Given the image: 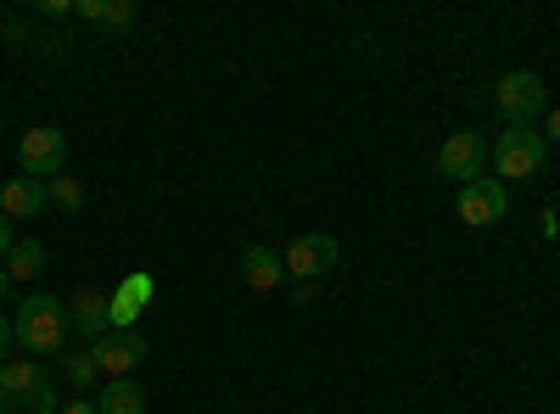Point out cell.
<instances>
[{
    "label": "cell",
    "mask_w": 560,
    "mask_h": 414,
    "mask_svg": "<svg viewBox=\"0 0 560 414\" xmlns=\"http://www.w3.org/2000/svg\"><path fill=\"white\" fill-rule=\"evenodd\" d=\"M0 414H57V387L39 358L0 364Z\"/></svg>",
    "instance_id": "1"
},
{
    "label": "cell",
    "mask_w": 560,
    "mask_h": 414,
    "mask_svg": "<svg viewBox=\"0 0 560 414\" xmlns=\"http://www.w3.org/2000/svg\"><path fill=\"white\" fill-rule=\"evenodd\" d=\"M504 213H510L504 179H471V186H459V224L493 229V224H504Z\"/></svg>",
    "instance_id": "8"
},
{
    "label": "cell",
    "mask_w": 560,
    "mask_h": 414,
    "mask_svg": "<svg viewBox=\"0 0 560 414\" xmlns=\"http://www.w3.org/2000/svg\"><path fill=\"white\" fill-rule=\"evenodd\" d=\"M544 157H549V141L538 129H504L499 141H493V168H499V179L504 186H522V179H533L538 168H544Z\"/></svg>",
    "instance_id": "3"
},
{
    "label": "cell",
    "mask_w": 560,
    "mask_h": 414,
    "mask_svg": "<svg viewBox=\"0 0 560 414\" xmlns=\"http://www.w3.org/2000/svg\"><path fill=\"white\" fill-rule=\"evenodd\" d=\"M7 252H12V218L0 213V263H7Z\"/></svg>",
    "instance_id": "22"
},
{
    "label": "cell",
    "mask_w": 560,
    "mask_h": 414,
    "mask_svg": "<svg viewBox=\"0 0 560 414\" xmlns=\"http://www.w3.org/2000/svg\"><path fill=\"white\" fill-rule=\"evenodd\" d=\"M68 326H79L84 336H96V342H102V336H107V331H102V326H107V297L84 286V292L68 303Z\"/></svg>",
    "instance_id": "12"
},
{
    "label": "cell",
    "mask_w": 560,
    "mask_h": 414,
    "mask_svg": "<svg viewBox=\"0 0 560 414\" xmlns=\"http://www.w3.org/2000/svg\"><path fill=\"white\" fill-rule=\"evenodd\" d=\"M242 281L253 292H275L280 281H287V263H280V252H269V247H247L242 252Z\"/></svg>",
    "instance_id": "11"
},
{
    "label": "cell",
    "mask_w": 560,
    "mask_h": 414,
    "mask_svg": "<svg viewBox=\"0 0 560 414\" xmlns=\"http://www.w3.org/2000/svg\"><path fill=\"white\" fill-rule=\"evenodd\" d=\"M538 229H544V241H555V236H560V218H555V208H544V213H538Z\"/></svg>",
    "instance_id": "20"
},
{
    "label": "cell",
    "mask_w": 560,
    "mask_h": 414,
    "mask_svg": "<svg viewBox=\"0 0 560 414\" xmlns=\"http://www.w3.org/2000/svg\"><path fill=\"white\" fill-rule=\"evenodd\" d=\"M39 263H45L39 241H12V252H7V274H12V281H34Z\"/></svg>",
    "instance_id": "15"
},
{
    "label": "cell",
    "mask_w": 560,
    "mask_h": 414,
    "mask_svg": "<svg viewBox=\"0 0 560 414\" xmlns=\"http://www.w3.org/2000/svg\"><path fill=\"white\" fill-rule=\"evenodd\" d=\"M96 376H102V370H96V358H90V353H73V358H68V381H73V387H90Z\"/></svg>",
    "instance_id": "17"
},
{
    "label": "cell",
    "mask_w": 560,
    "mask_h": 414,
    "mask_svg": "<svg viewBox=\"0 0 560 414\" xmlns=\"http://www.w3.org/2000/svg\"><path fill=\"white\" fill-rule=\"evenodd\" d=\"M12 326H18V347H23V353H57V347L68 342V303L34 292V297L18 303Z\"/></svg>",
    "instance_id": "2"
},
{
    "label": "cell",
    "mask_w": 560,
    "mask_h": 414,
    "mask_svg": "<svg viewBox=\"0 0 560 414\" xmlns=\"http://www.w3.org/2000/svg\"><path fill=\"white\" fill-rule=\"evenodd\" d=\"M90 358H96L102 376L129 381V370H135L140 358H147V336H140V331H107L96 347H90Z\"/></svg>",
    "instance_id": "9"
},
{
    "label": "cell",
    "mask_w": 560,
    "mask_h": 414,
    "mask_svg": "<svg viewBox=\"0 0 560 414\" xmlns=\"http://www.w3.org/2000/svg\"><path fill=\"white\" fill-rule=\"evenodd\" d=\"M45 202H51V197H45V186H39V179H7V186H0V213H7V218H34Z\"/></svg>",
    "instance_id": "10"
},
{
    "label": "cell",
    "mask_w": 560,
    "mask_h": 414,
    "mask_svg": "<svg viewBox=\"0 0 560 414\" xmlns=\"http://www.w3.org/2000/svg\"><path fill=\"white\" fill-rule=\"evenodd\" d=\"M482 163H488V141H482L477 129H459V134H448V141L438 146V174L443 179H459V186L482 179Z\"/></svg>",
    "instance_id": "7"
},
{
    "label": "cell",
    "mask_w": 560,
    "mask_h": 414,
    "mask_svg": "<svg viewBox=\"0 0 560 414\" xmlns=\"http://www.w3.org/2000/svg\"><path fill=\"white\" fill-rule=\"evenodd\" d=\"M337 258H342L337 236H325V229H303V236H292V247H287L280 263H287L292 281H319V274L337 269Z\"/></svg>",
    "instance_id": "6"
},
{
    "label": "cell",
    "mask_w": 560,
    "mask_h": 414,
    "mask_svg": "<svg viewBox=\"0 0 560 414\" xmlns=\"http://www.w3.org/2000/svg\"><path fill=\"white\" fill-rule=\"evenodd\" d=\"M96 414H147V392L135 381H107L96 398Z\"/></svg>",
    "instance_id": "13"
},
{
    "label": "cell",
    "mask_w": 560,
    "mask_h": 414,
    "mask_svg": "<svg viewBox=\"0 0 560 414\" xmlns=\"http://www.w3.org/2000/svg\"><path fill=\"white\" fill-rule=\"evenodd\" d=\"M57 414H96V398H68Z\"/></svg>",
    "instance_id": "21"
},
{
    "label": "cell",
    "mask_w": 560,
    "mask_h": 414,
    "mask_svg": "<svg viewBox=\"0 0 560 414\" xmlns=\"http://www.w3.org/2000/svg\"><path fill=\"white\" fill-rule=\"evenodd\" d=\"M62 163H68V134L51 129V123L28 129L23 141H18V174H23V179H39V186H51V179L62 174Z\"/></svg>",
    "instance_id": "5"
},
{
    "label": "cell",
    "mask_w": 560,
    "mask_h": 414,
    "mask_svg": "<svg viewBox=\"0 0 560 414\" xmlns=\"http://www.w3.org/2000/svg\"><path fill=\"white\" fill-rule=\"evenodd\" d=\"M549 141H555V146H560V107H555V113H549Z\"/></svg>",
    "instance_id": "24"
},
{
    "label": "cell",
    "mask_w": 560,
    "mask_h": 414,
    "mask_svg": "<svg viewBox=\"0 0 560 414\" xmlns=\"http://www.w3.org/2000/svg\"><path fill=\"white\" fill-rule=\"evenodd\" d=\"M12 347H18V326H12V314H0V364L12 358Z\"/></svg>",
    "instance_id": "19"
},
{
    "label": "cell",
    "mask_w": 560,
    "mask_h": 414,
    "mask_svg": "<svg viewBox=\"0 0 560 414\" xmlns=\"http://www.w3.org/2000/svg\"><path fill=\"white\" fill-rule=\"evenodd\" d=\"M118 292H124V297H129V303H140V308H147V303H152V292H158V286H152V281H147V274H129V281H124V286H118Z\"/></svg>",
    "instance_id": "18"
},
{
    "label": "cell",
    "mask_w": 560,
    "mask_h": 414,
    "mask_svg": "<svg viewBox=\"0 0 560 414\" xmlns=\"http://www.w3.org/2000/svg\"><path fill=\"white\" fill-rule=\"evenodd\" d=\"M79 17H90V23H113V28H129V23H135V7H129V0H79Z\"/></svg>",
    "instance_id": "14"
},
{
    "label": "cell",
    "mask_w": 560,
    "mask_h": 414,
    "mask_svg": "<svg viewBox=\"0 0 560 414\" xmlns=\"http://www.w3.org/2000/svg\"><path fill=\"white\" fill-rule=\"evenodd\" d=\"M7 297H12V274H7V263H0V308H7Z\"/></svg>",
    "instance_id": "23"
},
{
    "label": "cell",
    "mask_w": 560,
    "mask_h": 414,
    "mask_svg": "<svg viewBox=\"0 0 560 414\" xmlns=\"http://www.w3.org/2000/svg\"><path fill=\"white\" fill-rule=\"evenodd\" d=\"M45 197H51L62 213H79L84 208V186H79V179H68V174H57L51 186H45Z\"/></svg>",
    "instance_id": "16"
},
{
    "label": "cell",
    "mask_w": 560,
    "mask_h": 414,
    "mask_svg": "<svg viewBox=\"0 0 560 414\" xmlns=\"http://www.w3.org/2000/svg\"><path fill=\"white\" fill-rule=\"evenodd\" d=\"M493 107L504 113V123L510 129H533V118L549 107V90H544V79L533 73V68H516V73H504L499 79V90H493Z\"/></svg>",
    "instance_id": "4"
}]
</instances>
